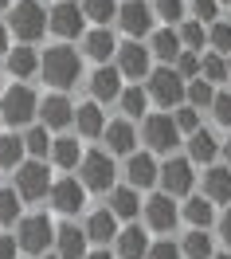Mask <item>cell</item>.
Wrapping results in <instances>:
<instances>
[{
  "label": "cell",
  "instance_id": "obj_1",
  "mask_svg": "<svg viewBox=\"0 0 231 259\" xmlns=\"http://www.w3.org/2000/svg\"><path fill=\"white\" fill-rule=\"evenodd\" d=\"M43 75H47V82H55V87H71V82L79 79V55L71 48H51L47 55H43Z\"/></svg>",
  "mask_w": 231,
  "mask_h": 259
},
{
  "label": "cell",
  "instance_id": "obj_2",
  "mask_svg": "<svg viewBox=\"0 0 231 259\" xmlns=\"http://www.w3.org/2000/svg\"><path fill=\"white\" fill-rule=\"evenodd\" d=\"M35 95L28 91V87H12V91H4V98H0V118L4 122H12V126H24V122H32L35 118Z\"/></svg>",
  "mask_w": 231,
  "mask_h": 259
},
{
  "label": "cell",
  "instance_id": "obj_3",
  "mask_svg": "<svg viewBox=\"0 0 231 259\" xmlns=\"http://www.w3.org/2000/svg\"><path fill=\"white\" fill-rule=\"evenodd\" d=\"M12 32H16L20 39H39V35L47 32V12H43L35 0L16 4V12H12Z\"/></svg>",
  "mask_w": 231,
  "mask_h": 259
},
{
  "label": "cell",
  "instance_id": "obj_4",
  "mask_svg": "<svg viewBox=\"0 0 231 259\" xmlns=\"http://www.w3.org/2000/svg\"><path fill=\"white\" fill-rule=\"evenodd\" d=\"M149 95L157 98L161 106H177L184 98V79L172 71V67H161V71L149 75Z\"/></svg>",
  "mask_w": 231,
  "mask_h": 259
},
{
  "label": "cell",
  "instance_id": "obj_5",
  "mask_svg": "<svg viewBox=\"0 0 231 259\" xmlns=\"http://www.w3.org/2000/svg\"><path fill=\"white\" fill-rule=\"evenodd\" d=\"M51 236H55V228H51L47 216H28V220L20 224V247L32 251V255H43V251H47Z\"/></svg>",
  "mask_w": 231,
  "mask_h": 259
},
{
  "label": "cell",
  "instance_id": "obj_6",
  "mask_svg": "<svg viewBox=\"0 0 231 259\" xmlns=\"http://www.w3.org/2000/svg\"><path fill=\"white\" fill-rule=\"evenodd\" d=\"M12 193H20L24 200H39V196L47 193V169L39 161H28L16 169V189Z\"/></svg>",
  "mask_w": 231,
  "mask_h": 259
},
{
  "label": "cell",
  "instance_id": "obj_7",
  "mask_svg": "<svg viewBox=\"0 0 231 259\" xmlns=\"http://www.w3.org/2000/svg\"><path fill=\"white\" fill-rule=\"evenodd\" d=\"M110 181H114V165H110V157H106V153H86V157H83V185H86V189H94V193H106Z\"/></svg>",
  "mask_w": 231,
  "mask_h": 259
},
{
  "label": "cell",
  "instance_id": "obj_8",
  "mask_svg": "<svg viewBox=\"0 0 231 259\" xmlns=\"http://www.w3.org/2000/svg\"><path fill=\"white\" fill-rule=\"evenodd\" d=\"M157 173H161V181H165V196H184L188 189H192V165L181 161V157L165 161V169H157Z\"/></svg>",
  "mask_w": 231,
  "mask_h": 259
},
{
  "label": "cell",
  "instance_id": "obj_9",
  "mask_svg": "<svg viewBox=\"0 0 231 259\" xmlns=\"http://www.w3.org/2000/svg\"><path fill=\"white\" fill-rule=\"evenodd\" d=\"M145 142L153 149H161V153L177 146V126H172L168 114H153V118H145Z\"/></svg>",
  "mask_w": 231,
  "mask_h": 259
},
{
  "label": "cell",
  "instance_id": "obj_10",
  "mask_svg": "<svg viewBox=\"0 0 231 259\" xmlns=\"http://www.w3.org/2000/svg\"><path fill=\"white\" fill-rule=\"evenodd\" d=\"M149 71V51L141 44H126L118 48V75H130V79H141Z\"/></svg>",
  "mask_w": 231,
  "mask_h": 259
},
{
  "label": "cell",
  "instance_id": "obj_11",
  "mask_svg": "<svg viewBox=\"0 0 231 259\" xmlns=\"http://www.w3.org/2000/svg\"><path fill=\"white\" fill-rule=\"evenodd\" d=\"M35 114L43 118V130H63L67 122L75 118L71 102H67V98H59V95H55V98H43V102L35 106Z\"/></svg>",
  "mask_w": 231,
  "mask_h": 259
},
{
  "label": "cell",
  "instance_id": "obj_12",
  "mask_svg": "<svg viewBox=\"0 0 231 259\" xmlns=\"http://www.w3.org/2000/svg\"><path fill=\"white\" fill-rule=\"evenodd\" d=\"M47 28L55 35H79L83 32V12H79V4H59L55 12H51V20H47Z\"/></svg>",
  "mask_w": 231,
  "mask_h": 259
},
{
  "label": "cell",
  "instance_id": "obj_13",
  "mask_svg": "<svg viewBox=\"0 0 231 259\" xmlns=\"http://www.w3.org/2000/svg\"><path fill=\"white\" fill-rule=\"evenodd\" d=\"M118 16H122V28H126L130 35H145L149 28H153V12H149L141 0H130V4H122V12H118Z\"/></svg>",
  "mask_w": 231,
  "mask_h": 259
},
{
  "label": "cell",
  "instance_id": "obj_14",
  "mask_svg": "<svg viewBox=\"0 0 231 259\" xmlns=\"http://www.w3.org/2000/svg\"><path fill=\"white\" fill-rule=\"evenodd\" d=\"M51 204H55L59 212H79V208H83V185L71 181V177L59 181V185L51 189Z\"/></svg>",
  "mask_w": 231,
  "mask_h": 259
},
{
  "label": "cell",
  "instance_id": "obj_15",
  "mask_svg": "<svg viewBox=\"0 0 231 259\" xmlns=\"http://www.w3.org/2000/svg\"><path fill=\"white\" fill-rule=\"evenodd\" d=\"M90 91L98 102H110V98L122 95V75H118V67H98L94 71V82H90Z\"/></svg>",
  "mask_w": 231,
  "mask_h": 259
},
{
  "label": "cell",
  "instance_id": "obj_16",
  "mask_svg": "<svg viewBox=\"0 0 231 259\" xmlns=\"http://www.w3.org/2000/svg\"><path fill=\"white\" fill-rule=\"evenodd\" d=\"M145 216L149 224L157 228V232H168V228L177 224V208H172V196H153L145 204Z\"/></svg>",
  "mask_w": 231,
  "mask_h": 259
},
{
  "label": "cell",
  "instance_id": "obj_17",
  "mask_svg": "<svg viewBox=\"0 0 231 259\" xmlns=\"http://www.w3.org/2000/svg\"><path fill=\"white\" fill-rule=\"evenodd\" d=\"M59 236V259H83V251H86V236L79 232V228H59L55 232Z\"/></svg>",
  "mask_w": 231,
  "mask_h": 259
},
{
  "label": "cell",
  "instance_id": "obj_18",
  "mask_svg": "<svg viewBox=\"0 0 231 259\" xmlns=\"http://www.w3.org/2000/svg\"><path fill=\"white\" fill-rule=\"evenodd\" d=\"M204 200H231V173L227 169H208V177H204Z\"/></svg>",
  "mask_w": 231,
  "mask_h": 259
},
{
  "label": "cell",
  "instance_id": "obj_19",
  "mask_svg": "<svg viewBox=\"0 0 231 259\" xmlns=\"http://www.w3.org/2000/svg\"><path fill=\"white\" fill-rule=\"evenodd\" d=\"M118 251H122V259H141L149 251L145 232H141V228H126V232L118 236Z\"/></svg>",
  "mask_w": 231,
  "mask_h": 259
},
{
  "label": "cell",
  "instance_id": "obj_20",
  "mask_svg": "<svg viewBox=\"0 0 231 259\" xmlns=\"http://www.w3.org/2000/svg\"><path fill=\"white\" fill-rule=\"evenodd\" d=\"M75 122H79V134H86V138H98L102 130H106V122H102V110L94 106V102L79 106V110H75Z\"/></svg>",
  "mask_w": 231,
  "mask_h": 259
},
{
  "label": "cell",
  "instance_id": "obj_21",
  "mask_svg": "<svg viewBox=\"0 0 231 259\" xmlns=\"http://www.w3.org/2000/svg\"><path fill=\"white\" fill-rule=\"evenodd\" d=\"M102 134H106L110 153H130V149H133V126H130V122H114V126H106Z\"/></svg>",
  "mask_w": 231,
  "mask_h": 259
},
{
  "label": "cell",
  "instance_id": "obj_22",
  "mask_svg": "<svg viewBox=\"0 0 231 259\" xmlns=\"http://www.w3.org/2000/svg\"><path fill=\"white\" fill-rule=\"evenodd\" d=\"M126 173H130V181L137 189H149V185L157 181V161L145 157V153H141V157H130V169H126Z\"/></svg>",
  "mask_w": 231,
  "mask_h": 259
},
{
  "label": "cell",
  "instance_id": "obj_23",
  "mask_svg": "<svg viewBox=\"0 0 231 259\" xmlns=\"http://www.w3.org/2000/svg\"><path fill=\"white\" fill-rule=\"evenodd\" d=\"M86 236H90V240H98V243H110L118 236V220L110 216V212H94V216H90V224H86Z\"/></svg>",
  "mask_w": 231,
  "mask_h": 259
},
{
  "label": "cell",
  "instance_id": "obj_24",
  "mask_svg": "<svg viewBox=\"0 0 231 259\" xmlns=\"http://www.w3.org/2000/svg\"><path fill=\"white\" fill-rule=\"evenodd\" d=\"M215 138L212 134H208V130H196V134H192V142H188V153H192V161H212L215 157Z\"/></svg>",
  "mask_w": 231,
  "mask_h": 259
},
{
  "label": "cell",
  "instance_id": "obj_25",
  "mask_svg": "<svg viewBox=\"0 0 231 259\" xmlns=\"http://www.w3.org/2000/svg\"><path fill=\"white\" fill-rule=\"evenodd\" d=\"M110 204H114V212H110V216H126V220H130V216H137V208H141V200H137V193H133V189H118L114 196H110Z\"/></svg>",
  "mask_w": 231,
  "mask_h": 259
},
{
  "label": "cell",
  "instance_id": "obj_26",
  "mask_svg": "<svg viewBox=\"0 0 231 259\" xmlns=\"http://www.w3.org/2000/svg\"><path fill=\"white\" fill-rule=\"evenodd\" d=\"M110 51H118V48H114V35L106 32V28H98V32L86 35V55H94V59H110Z\"/></svg>",
  "mask_w": 231,
  "mask_h": 259
},
{
  "label": "cell",
  "instance_id": "obj_27",
  "mask_svg": "<svg viewBox=\"0 0 231 259\" xmlns=\"http://www.w3.org/2000/svg\"><path fill=\"white\" fill-rule=\"evenodd\" d=\"M20 157H24V138H0V165L4 169H20Z\"/></svg>",
  "mask_w": 231,
  "mask_h": 259
},
{
  "label": "cell",
  "instance_id": "obj_28",
  "mask_svg": "<svg viewBox=\"0 0 231 259\" xmlns=\"http://www.w3.org/2000/svg\"><path fill=\"white\" fill-rule=\"evenodd\" d=\"M51 153H55V165H63V169L79 165V142H75V138H59V142H51Z\"/></svg>",
  "mask_w": 231,
  "mask_h": 259
},
{
  "label": "cell",
  "instance_id": "obj_29",
  "mask_svg": "<svg viewBox=\"0 0 231 259\" xmlns=\"http://www.w3.org/2000/svg\"><path fill=\"white\" fill-rule=\"evenodd\" d=\"M8 71H12V75H20V79H28V75L35 71V51H28V48L8 51Z\"/></svg>",
  "mask_w": 231,
  "mask_h": 259
},
{
  "label": "cell",
  "instance_id": "obj_30",
  "mask_svg": "<svg viewBox=\"0 0 231 259\" xmlns=\"http://www.w3.org/2000/svg\"><path fill=\"white\" fill-rule=\"evenodd\" d=\"M153 55L177 59V55H181V39H177V32H157V35H153Z\"/></svg>",
  "mask_w": 231,
  "mask_h": 259
},
{
  "label": "cell",
  "instance_id": "obj_31",
  "mask_svg": "<svg viewBox=\"0 0 231 259\" xmlns=\"http://www.w3.org/2000/svg\"><path fill=\"white\" fill-rule=\"evenodd\" d=\"M184 255H188V259H212V240H208L204 232L184 236Z\"/></svg>",
  "mask_w": 231,
  "mask_h": 259
},
{
  "label": "cell",
  "instance_id": "obj_32",
  "mask_svg": "<svg viewBox=\"0 0 231 259\" xmlns=\"http://www.w3.org/2000/svg\"><path fill=\"white\" fill-rule=\"evenodd\" d=\"M114 12H118L114 0H83V16H86V20H98V24H106Z\"/></svg>",
  "mask_w": 231,
  "mask_h": 259
},
{
  "label": "cell",
  "instance_id": "obj_33",
  "mask_svg": "<svg viewBox=\"0 0 231 259\" xmlns=\"http://www.w3.org/2000/svg\"><path fill=\"white\" fill-rule=\"evenodd\" d=\"M184 216H188V220H192V224H196V232L200 228H208L212 224V204H208V200H188V208H184Z\"/></svg>",
  "mask_w": 231,
  "mask_h": 259
},
{
  "label": "cell",
  "instance_id": "obj_34",
  "mask_svg": "<svg viewBox=\"0 0 231 259\" xmlns=\"http://www.w3.org/2000/svg\"><path fill=\"white\" fill-rule=\"evenodd\" d=\"M200 71H204V79H208V87H212V82H223V79H227V63H223L219 55H208V59L200 63Z\"/></svg>",
  "mask_w": 231,
  "mask_h": 259
},
{
  "label": "cell",
  "instance_id": "obj_35",
  "mask_svg": "<svg viewBox=\"0 0 231 259\" xmlns=\"http://www.w3.org/2000/svg\"><path fill=\"white\" fill-rule=\"evenodd\" d=\"M16 212H20L16 193H12V189H0V220H4V224H12V220H16Z\"/></svg>",
  "mask_w": 231,
  "mask_h": 259
},
{
  "label": "cell",
  "instance_id": "obj_36",
  "mask_svg": "<svg viewBox=\"0 0 231 259\" xmlns=\"http://www.w3.org/2000/svg\"><path fill=\"white\" fill-rule=\"evenodd\" d=\"M172 126H177V134H181V130L196 134V130H200V118H196V110H192V106H181V110H177V118H172Z\"/></svg>",
  "mask_w": 231,
  "mask_h": 259
},
{
  "label": "cell",
  "instance_id": "obj_37",
  "mask_svg": "<svg viewBox=\"0 0 231 259\" xmlns=\"http://www.w3.org/2000/svg\"><path fill=\"white\" fill-rule=\"evenodd\" d=\"M188 98H192V110H196V106H212V87H208V82L200 79V82H192V87H188Z\"/></svg>",
  "mask_w": 231,
  "mask_h": 259
},
{
  "label": "cell",
  "instance_id": "obj_38",
  "mask_svg": "<svg viewBox=\"0 0 231 259\" xmlns=\"http://www.w3.org/2000/svg\"><path fill=\"white\" fill-rule=\"evenodd\" d=\"M24 149H32L35 157H43V153L51 149V142H47V130H32V134L24 138Z\"/></svg>",
  "mask_w": 231,
  "mask_h": 259
},
{
  "label": "cell",
  "instance_id": "obj_39",
  "mask_svg": "<svg viewBox=\"0 0 231 259\" xmlns=\"http://www.w3.org/2000/svg\"><path fill=\"white\" fill-rule=\"evenodd\" d=\"M122 106H126V114H145V95H141V87L126 91V95H122Z\"/></svg>",
  "mask_w": 231,
  "mask_h": 259
},
{
  "label": "cell",
  "instance_id": "obj_40",
  "mask_svg": "<svg viewBox=\"0 0 231 259\" xmlns=\"http://www.w3.org/2000/svg\"><path fill=\"white\" fill-rule=\"evenodd\" d=\"M212 110H215V122H219V126H231V95H215Z\"/></svg>",
  "mask_w": 231,
  "mask_h": 259
},
{
  "label": "cell",
  "instance_id": "obj_41",
  "mask_svg": "<svg viewBox=\"0 0 231 259\" xmlns=\"http://www.w3.org/2000/svg\"><path fill=\"white\" fill-rule=\"evenodd\" d=\"M177 39H181V44H188V48H200V44H204V28H200V24H184Z\"/></svg>",
  "mask_w": 231,
  "mask_h": 259
},
{
  "label": "cell",
  "instance_id": "obj_42",
  "mask_svg": "<svg viewBox=\"0 0 231 259\" xmlns=\"http://www.w3.org/2000/svg\"><path fill=\"white\" fill-rule=\"evenodd\" d=\"M196 71H200V59L192 51H181V55H177V75L184 79V75H196Z\"/></svg>",
  "mask_w": 231,
  "mask_h": 259
},
{
  "label": "cell",
  "instance_id": "obj_43",
  "mask_svg": "<svg viewBox=\"0 0 231 259\" xmlns=\"http://www.w3.org/2000/svg\"><path fill=\"white\" fill-rule=\"evenodd\" d=\"M149 259H181V251L172 247V240H161V243L149 247Z\"/></svg>",
  "mask_w": 231,
  "mask_h": 259
},
{
  "label": "cell",
  "instance_id": "obj_44",
  "mask_svg": "<svg viewBox=\"0 0 231 259\" xmlns=\"http://www.w3.org/2000/svg\"><path fill=\"white\" fill-rule=\"evenodd\" d=\"M212 44L219 51H231V24H215L212 28Z\"/></svg>",
  "mask_w": 231,
  "mask_h": 259
},
{
  "label": "cell",
  "instance_id": "obj_45",
  "mask_svg": "<svg viewBox=\"0 0 231 259\" xmlns=\"http://www.w3.org/2000/svg\"><path fill=\"white\" fill-rule=\"evenodd\" d=\"M157 12H161L165 20H181L184 16V4H181V0H161V4H157Z\"/></svg>",
  "mask_w": 231,
  "mask_h": 259
},
{
  "label": "cell",
  "instance_id": "obj_46",
  "mask_svg": "<svg viewBox=\"0 0 231 259\" xmlns=\"http://www.w3.org/2000/svg\"><path fill=\"white\" fill-rule=\"evenodd\" d=\"M192 12H196V20H215V0H196Z\"/></svg>",
  "mask_w": 231,
  "mask_h": 259
},
{
  "label": "cell",
  "instance_id": "obj_47",
  "mask_svg": "<svg viewBox=\"0 0 231 259\" xmlns=\"http://www.w3.org/2000/svg\"><path fill=\"white\" fill-rule=\"evenodd\" d=\"M0 259H16V240L0 236Z\"/></svg>",
  "mask_w": 231,
  "mask_h": 259
},
{
  "label": "cell",
  "instance_id": "obj_48",
  "mask_svg": "<svg viewBox=\"0 0 231 259\" xmlns=\"http://www.w3.org/2000/svg\"><path fill=\"white\" fill-rule=\"evenodd\" d=\"M219 232H223V240L231 243V216H223V224H219Z\"/></svg>",
  "mask_w": 231,
  "mask_h": 259
},
{
  "label": "cell",
  "instance_id": "obj_49",
  "mask_svg": "<svg viewBox=\"0 0 231 259\" xmlns=\"http://www.w3.org/2000/svg\"><path fill=\"white\" fill-rule=\"evenodd\" d=\"M8 51V35H4V28H0V55Z\"/></svg>",
  "mask_w": 231,
  "mask_h": 259
},
{
  "label": "cell",
  "instance_id": "obj_50",
  "mask_svg": "<svg viewBox=\"0 0 231 259\" xmlns=\"http://www.w3.org/2000/svg\"><path fill=\"white\" fill-rule=\"evenodd\" d=\"M90 259H110V255H106V251H98V255H90Z\"/></svg>",
  "mask_w": 231,
  "mask_h": 259
},
{
  "label": "cell",
  "instance_id": "obj_51",
  "mask_svg": "<svg viewBox=\"0 0 231 259\" xmlns=\"http://www.w3.org/2000/svg\"><path fill=\"white\" fill-rule=\"evenodd\" d=\"M227 79H231V59H227Z\"/></svg>",
  "mask_w": 231,
  "mask_h": 259
},
{
  "label": "cell",
  "instance_id": "obj_52",
  "mask_svg": "<svg viewBox=\"0 0 231 259\" xmlns=\"http://www.w3.org/2000/svg\"><path fill=\"white\" fill-rule=\"evenodd\" d=\"M227 161H231V142H227Z\"/></svg>",
  "mask_w": 231,
  "mask_h": 259
},
{
  "label": "cell",
  "instance_id": "obj_53",
  "mask_svg": "<svg viewBox=\"0 0 231 259\" xmlns=\"http://www.w3.org/2000/svg\"><path fill=\"white\" fill-rule=\"evenodd\" d=\"M215 259H231V255H215Z\"/></svg>",
  "mask_w": 231,
  "mask_h": 259
},
{
  "label": "cell",
  "instance_id": "obj_54",
  "mask_svg": "<svg viewBox=\"0 0 231 259\" xmlns=\"http://www.w3.org/2000/svg\"><path fill=\"white\" fill-rule=\"evenodd\" d=\"M4 4H8V0H0V8H4Z\"/></svg>",
  "mask_w": 231,
  "mask_h": 259
},
{
  "label": "cell",
  "instance_id": "obj_55",
  "mask_svg": "<svg viewBox=\"0 0 231 259\" xmlns=\"http://www.w3.org/2000/svg\"><path fill=\"white\" fill-rule=\"evenodd\" d=\"M47 259H59V255H47Z\"/></svg>",
  "mask_w": 231,
  "mask_h": 259
},
{
  "label": "cell",
  "instance_id": "obj_56",
  "mask_svg": "<svg viewBox=\"0 0 231 259\" xmlns=\"http://www.w3.org/2000/svg\"><path fill=\"white\" fill-rule=\"evenodd\" d=\"M215 4H219V0H215Z\"/></svg>",
  "mask_w": 231,
  "mask_h": 259
}]
</instances>
